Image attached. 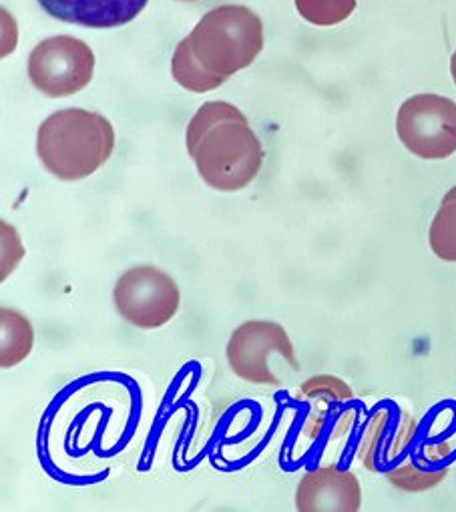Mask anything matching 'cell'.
Instances as JSON below:
<instances>
[{"mask_svg": "<svg viewBox=\"0 0 456 512\" xmlns=\"http://www.w3.org/2000/svg\"><path fill=\"white\" fill-rule=\"evenodd\" d=\"M225 356L232 372L252 384L282 386L270 366L274 356H282L292 370H300L288 332L282 324L270 320H248L238 326L227 342Z\"/></svg>", "mask_w": 456, "mask_h": 512, "instance_id": "cell-8", "label": "cell"}, {"mask_svg": "<svg viewBox=\"0 0 456 512\" xmlns=\"http://www.w3.org/2000/svg\"><path fill=\"white\" fill-rule=\"evenodd\" d=\"M41 7L63 23L89 29H115L131 23L149 0H39Z\"/></svg>", "mask_w": 456, "mask_h": 512, "instance_id": "cell-11", "label": "cell"}, {"mask_svg": "<svg viewBox=\"0 0 456 512\" xmlns=\"http://www.w3.org/2000/svg\"><path fill=\"white\" fill-rule=\"evenodd\" d=\"M362 488L352 470L324 464L308 470L296 488V508L300 512H358Z\"/></svg>", "mask_w": 456, "mask_h": 512, "instance_id": "cell-10", "label": "cell"}, {"mask_svg": "<svg viewBox=\"0 0 456 512\" xmlns=\"http://www.w3.org/2000/svg\"><path fill=\"white\" fill-rule=\"evenodd\" d=\"M115 151V129L101 113L79 107L47 117L37 133V155L61 181H79L99 171Z\"/></svg>", "mask_w": 456, "mask_h": 512, "instance_id": "cell-3", "label": "cell"}, {"mask_svg": "<svg viewBox=\"0 0 456 512\" xmlns=\"http://www.w3.org/2000/svg\"><path fill=\"white\" fill-rule=\"evenodd\" d=\"M185 145L199 177L223 193L248 187L266 159L246 115L225 101H209L197 109L187 125Z\"/></svg>", "mask_w": 456, "mask_h": 512, "instance_id": "cell-1", "label": "cell"}, {"mask_svg": "<svg viewBox=\"0 0 456 512\" xmlns=\"http://www.w3.org/2000/svg\"><path fill=\"white\" fill-rule=\"evenodd\" d=\"M450 73H452V81H454V85H456V51H454V55H452V59H450Z\"/></svg>", "mask_w": 456, "mask_h": 512, "instance_id": "cell-17", "label": "cell"}, {"mask_svg": "<svg viewBox=\"0 0 456 512\" xmlns=\"http://www.w3.org/2000/svg\"><path fill=\"white\" fill-rule=\"evenodd\" d=\"M296 9L304 21L318 27H332L354 13L356 0H296Z\"/></svg>", "mask_w": 456, "mask_h": 512, "instance_id": "cell-15", "label": "cell"}, {"mask_svg": "<svg viewBox=\"0 0 456 512\" xmlns=\"http://www.w3.org/2000/svg\"><path fill=\"white\" fill-rule=\"evenodd\" d=\"M171 75L179 87L191 93H209L225 83L223 79L207 73L201 67V63L191 55L185 39L175 47V53L171 59Z\"/></svg>", "mask_w": 456, "mask_h": 512, "instance_id": "cell-14", "label": "cell"}, {"mask_svg": "<svg viewBox=\"0 0 456 512\" xmlns=\"http://www.w3.org/2000/svg\"><path fill=\"white\" fill-rule=\"evenodd\" d=\"M25 258V247L13 225L3 221V280H7Z\"/></svg>", "mask_w": 456, "mask_h": 512, "instance_id": "cell-16", "label": "cell"}, {"mask_svg": "<svg viewBox=\"0 0 456 512\" xmlns=\"http://www.w3.org/2000/svg\"><path fill=\"white\" fill-rule=\"evenodd\" d=\"M185 41L207 73L227 81L262 53L264 25L248 7L225 5L205 13Z\"/></svg>", "mask_w": 456, "mask_h": 512, "instance_id": "cell-4", "label": "cell"}, {"mask_svg": "<svg viewBox=\"0 0 456 512\" xmlns=\"http://www.w3.org/2000/svg\"><path fill=\"white\" fill-rule=\"evenodd\" d=\"M428 243L438 260L456 264V185L442 197L440 209L430 223Z\"/></svg>", "mask_w": 456, "mask_h": 512, "instance_id": "cell-13", "label": "cell"}, {"mask_svg": "<svg viewBox=\"0 0 456 512\" xmlns=\"http://www.w3.org/2000/svg\"><path fill=\"white\" fill-rule=\"evenodd\" d=\"M35 346V330L25 314L13 308L0 310V366L15 368L27 360Z\"/></svg>", "mask_w": 456, "mask_h": 512, "instance_id": "cell-12", "label": "cell"}, {"mask_svg": "<svg viewBox=\"0 0 456 512\" xmlns=\"http://www.w3.org/2000/svg\"><path fill=\"white\" fill-rule=\"evenodd\" d=\"M113 304L129 326L157 330L169 324L179 312L181 290L167 272L155 266H137L117 280Z\"/></svg>", "mask_w": 456, "mask_h": 512, "instance_id": "cell-5", "label": "cell"}, {"mask_svg": "<svg viewBox=\"0 0 456 512\" xmlns=\"http://www.w3.org/2000/svg\"><path fill=\"white\" fill-rule=\"evenodd\" d=\"M418 436L416 418L398 408L382 406L362 430L358 442V458L362 466L406 492H424L434 488L448 474V466H436L446 454H430V450H414Z\"/></svg>", "mask_w": 456, "mask_h": 512, "instance_id": "cell-2", "label": "cell"}, {"mask_svg": "<svg viewBox=\"0 0 456 512\" xmlns=\"http://www.w3.org/2000/svg\"><path fill=\"white\" fill-rule=\"evenodd\" d=\"M95 73L91 47L75 37H51L41 41L29 57V79L37 91L51 99L71 97L83 91Z\"/></svg>", "mask_w": 456, "mask_h": 512, "instance_id": "cell-9", "label": "cell"}, {"mask_svg": "<svg viewBox=\"0 0 456 512\" xmlns=\"http://www.w3.org/2000/svg\"><path fill=\"white\" fill-rule=\"evenodd\" d=\"M296 402L304 408L302 434L310 442H342L354 430L360 416L356 396L348 382L328 374L302 382Z\"/></svg>", "mask_w": 456, "mask_h": 512, "instance_id": "cell-7", "label": "cell"}, {"mask_svg": "<svg viewBox=\"0 0 456 512\" xmlns=\"http://www.w3.org/2000/svg\"><path fill=\"white\" fill-rule=\"evenodd\" d=\"M396 133L412 155L446 159L456 153V103L434 93L414 95L398 109Z\"/></svg>", "mask_w": 456, "mask_h": 512, "instance_id": "cell-6", "label": "cell"}]
</instances>
